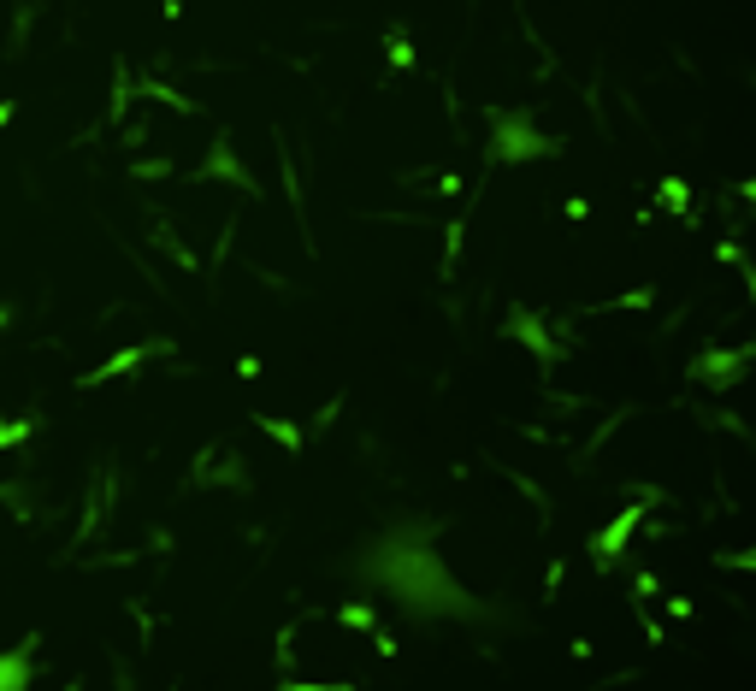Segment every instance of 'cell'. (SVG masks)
Here are the masks:
<instances>
[{"label":"cell","instance_id":"1","mask_svg":"<svg viewBox=\"0 0 756 691\" xmlns=\"http://www.w3.org/2000/svg\"><path fill=\"white\" fill-rule=\"evenodd\" d=\"M18 674H24V656H0V691H18V686H24Z\"/></svg>","mask_w":756,"mask_h":691}]
</instances>
